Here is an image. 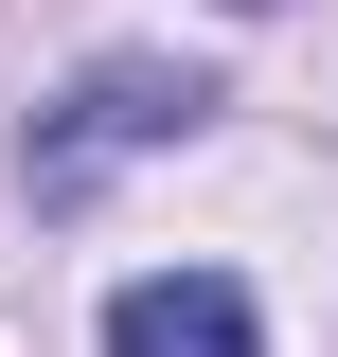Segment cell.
I'll list each match as a JSON object with an SVG mask.
<instances>
[{"label":"cell","instance_id":"6da1fadb","mask_svg":"<svg viewBox=\"0 0 338 357\" xmlns=\"http://www.w3.org/2000/svg\"><path fill=\"white\" fill-rule=\"evenodd\" d=\"M196 107H214L196 72H161V54H107V72H89L72 107H54V126H36V197H54V215H72V197H89V178H107V161H143V143H178V126H196Z\"/></svg>","mask_w":338,"mask_h":357},{"label":"cell","instance_id":"7a4b0ae2","mask_svg":"<svg viewBox=\"0 0 338 357\" xmlns=\"http://www.w3.org/2000/svg\"><path fill=\"white\" fill-rule=\"evenodd\" d=\"M107 357H267V321L214 268H143V286H107Z\"/></svg>","mask_w":338,"mask_h":357}]
</instances>
